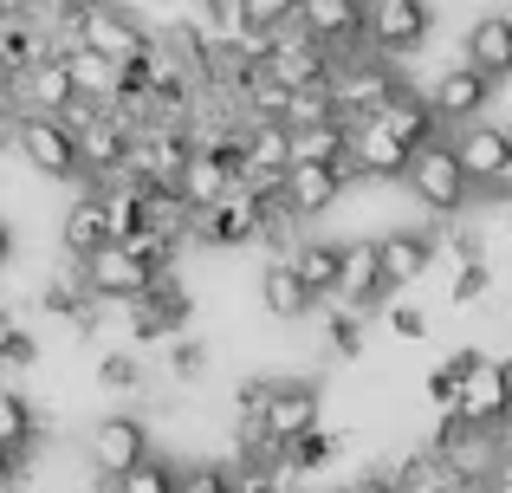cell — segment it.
<instances>
[{"instance_id": "25", "label": "cell", "mask_w": 512, "mask_h": 493, "mask_svg": "<svg viewBox=\"0 0 512 493\" xmlns=\"http://www.w3.org/2000/svg\"><path fill=\"white\" fill-rule=\"evenodd\" d=\"M195 241H208V247H247V241H266V208L253 202V195H234L227 208L201 215V234H195Z\"/></svg>"}, {"instance_id": "31", "label": "cell", "mask_w": 512, "mask_h": 493, "mask_svg": "<svg viewBox=\"0 0 512 493\" xmlns=\"http://www.w3.org/2000/svg\"><path fill=\"white\" fill-rule=\"evenodd\" d=\"M338 455H344V435L338 429H318V435H305L299 448H286V468L299 474V481H312V474H325Z\"/></svg>"}, {"instance_id": "48", "label": "cell", "mask_w": 512, "mask_h": 493, "mask_svg": "<svg viewBox=\"0 0 512 493\" xmlns=\"http://www.w3.org/2000/svg\"><path fill=\"white\" fill-rule=\"evenodd\" d=\"M0 137H7V124H0Z\"/></svg>"}, {"instance_id": "34", "label": "cell", "mask_w": 512, "mask_h": 493, "mask_svg": "<svg viewBox=\"0 0 512 493\" xmlns=\"http://www.w3.org/2000/svg\"><path fill=\"white\" fill-rule=\"evenodd\" d=\"M98 383H104V390H143V364L130 351H111L98 364Z\"/></svg>"}, {"instance_id": "21", "label": "cell", "mask_w": 512, "mask_h": 493, "mask_svg": "<svg viewBox=\"0 0 512 493\" xmlns=\"http://www.w3.org/2000/svg\"><path fill=\"white\" fill-rule=\"evenodd\" d=\"M454 150H461L474 189H493V182L506 176V163H512V130L506 124H474V130H461V137H454Z\"/></svg>"}, {"instance_id": "15", "label": "cell", "mask_w": 512, "mask_h": 493, "mask_svg": "<svg viewBox=\"0 0 512 493\" xmlns=\"http://www.w3.org/2000/svg\"><path fill=\"white\" fill-rule=\"evenodd\" d=\"M59 241H65V253H72L78 266H91L98 253H111L117 247L111 202H104V195H78V202L65 208V221H59Z\"/></svg>"}, {"instance_id": "43", "label": "cell", "mask_w": 512, "mask_h": 493, "mask_svg": "<svg viewBox=\"0 0 512 493\" xmlns=\"http://www.w3.org/2000/svg\"><path fill=\"white\" fill-rule=\"evenodd\" d=\"M33 357H39L33 331H13V344H7V364H33Z\"/></svg>"}, {"instance_id": "1", "label": "cell", "mask_w": 512, "mask_h": 493, "mask_svg": "<svg viewBox=\"0 0 512 493\" xmlns=\"http://www.w3.org/2000/svg\"><path fill=\"white\" fill-rule=\"evenodd\" d=\"M331 98H338V117H344V124H376V117H383L396 98H409V85L396 78V65H389V59L357 52V59L338 65V85H331Z\"/></svg>"}, {"instance_id": "18", "label": "cell", "mask_w": 512, "mask_h": 493, "mask_svg": "<svg viewBox=\"0 0 512 493\" xmlns=\"http://www.w3.org/2000/svg\"><path fill=\"white\" fill-rule=\"evenodd\" d=\"M350 169H357V182H409L415 150H402L383 124H357V137H350Z\"/></svg>"}, {"instance_id": "24", "label": "cell", "mask_w": 512, "mask_h": 493, "mask_svg": "<svg viewBox=\"0 0 512 493\" xmlns=\"http://www.w3.org/2000/svg\"><path fill=\"white\" fill-rule=\"evenodd\" d=\"M357 189V169H292L286 176V208L299 221L325 215V208H338V195Z\"/></svg>"}, {"instance_id": "28", "label": "cell", "mask_w": 512, "mask_h": 493, "mask_svg": "<svg viewBox=\"0 0 512 493\" xmlns=\"http://www.w3.org/2000/svg\"><path fill=\"white\" fill-rule=\"evenodd\" d=\"M260 299H266V312H273V318H305L318 305L312 286L299 279V266H292V260H273L260 273Z\"/></svg>"}, {"instance_id": "33", "label": "cell", "mask_w": 512, "mask_h": 493, "mask_svg": "<svg viewBox=\"0 0 512 493\" xmlns=\"http://www.w3.org/2000/svg\"><path fill=\"white\" fill-rule=\"evenodd\" d=\"M117 493H182V474L169 468V461H143L137 474H130V481H117Z\"/></svg>"}, {"instance_id": "13", "label": "cell", "mask_w": 512, "mask_h": 493, "mask_svg": "<svg viewBox=\"0 0 512 493\" xmlns=\"http://www.w3.org/2000/svg\"><path fill=\"white\" fill-rule=\"evenodd\" d=\"M85 46L98 52V59H111V65H124V72H130V65H143V59H150V52H156V39L143 33V26L130 20L124 7H91Z\"/></svg>"}, {"instance_id": "29", "label": "cell", "mask_w": 512, "mask_h": 493, "mask_svg": "<svg viewBox=\"0 0 512 493\" xmlns=\"http://www.w3.org/2000/svg\"><path fill=\"white\" fill-rule=\"evenodd\" d=\"M299 266V279L312 286V299H331L338 292V273H344V241H299L286 253Z\"/></svg>"}, {"instance_id": "44", "label": "cell", "mask_w": 512, "mask_h": 493, "mask_svg": "<svg viewBox=\"0 0 512 493\" xmlns=\"http://www.w3.org/2000/svg\"><path fill=\"white\" fill-rule=\"evenodd\" d=\"M7 260H13V228L0 221V266H7Z\"/></svg>"}, {"instance_id": "38", "label": "cell", "mask_w": 512, "mask_h": 493, "mask_svg": "<svg viewBox=\"0 0 512 493\" xmlns=\"http://www.w3.org/2000/svg\"><path fill=\"white\" fill-rule=\"evenodd\" d=\"M169 370H175L182 383H195L201 370H208V351H201V344H175V351H169Z\"/></svg>"}, {"instance_id": "26", "label": "cell", "mask_w": 512, "mask_h": 493, "mask_svg": "<svg viewBox=\"0 0 512 493\" xmlns=\"http://www.w3.org/2000/svg\"><path fill=\"white\" fill-rule=\"evenodd\" d=\"M65 65H72V85L85 104H98V111H117V98H124V65L98 59L91 46H72L65 52Z\"/></svg>"}, {"instance_id": "16", "label": "cell", "mask_w": 512, "mask_h": 493, "mask_svg": "<svg viewBox=\"0 0 512 493\" xmlns=\"http://www.w3.org/2000/svg\"><path fill=\"white\" fill-rule=\"evenodd\" d=\"M383 292H389V279H383L376 241H344V273H338V292H331V299H338L344 312H376Z\"/></svg>"}, {"instance_id": "27", "label": "cell", "mask_w": 512, "mask_h": 493, "mask_svg": "<svg viewBox=\"0 0 512 493\" xmlns=\"http://www.w3.org/2000/svg\"><path fill=\"white\" fill-rule=\"evenodd\" d=\"M376 124H383L389 137L402 143V150H415V156H422L428 143H441V117H435V104H428L422 91H409V98H396V104H389L383 117H376Z\"/></svg>"}, {"instance_id": "3", "label": "cell", "mask_w": 512, "mask_h": 493, "mask_svg": "<svg viewBox=\"0 0 512 493\" xmlns=\"http://www.w3.org/2000/svg\"><path fill=\"white\" fill-rule=\"evenodd\" d=\"M409 195L428 208V215H461L467 195H480V189H474V176H467V163H461V150H454V137L428 143V150L415 156V169H409Z\"/></svg>"}, {"instance_id": "12", "label": "cell", "mask_w": 512, "mask_h": 493, "mask_svg": "<svg viewBox=\"0 0 512 493\" xmlns=\"http://www.w3.org/2000/svg\"><path fill=\"white\" fill-rule=\"evenodd\" d=\"M240 156H208V150H195L188 156V169H182V182H175V195H182L195 215H214V208H227L240 195Z\"/></svg>"}, {"instance_id": "36", "label": "cell", "mask_w": 512, "mask_h": 493, "mask_svg": "<svg viewBox=\"0 0 512 493\" xmlns=\"http://www.w3.org/2000/svg\"><path fill=\"white\" fill-rule=\"evenodd\" d=\"M182 493H240V474H227V468H182Z\"/></svg>"}, {"instance_id": "7", "label": "cell", "mask_w": 512, "mask_h": 493, "mask_svg": "<svg viewBox=\"0 0 512 493\" xmlns=\"http://www.w3.org/2000/svg\"><path fill=\"white\" fill-rule=\"evenodd\" d=\"M266 72H273L286 91H331V85H338V59H331V52L318 46V39L305 33V26H292V33L273 46Z\"/></svg>"}, {"instance_id": "14", "label": "cell", "mask_w": 512, "mask_h": 493, "mask_svg": "<svg viewBox=\"0 0 512 493\" xmlns=\"http://www.w3.org/2000/svg\"><path fill=\"white\" fill-rule=\"evenodd\" d=\"M428 104H435V117L441 124H454V130H474L480 124V111H487V98H493V85L480 72H467V65H448V72L435 78V85L422 91Z\"/></svg>"}, {"instance_id": "11", "label": "cell", "mask_w": 512, "mask_h": 493, "mask_svg": "<svg viewBox=\"0 0 512 493\" xmlns=\"http://www.w3.org/2000/svg\"><path fill=\"white\" fill-rule=\"evenodd\" d=\"M428 26H435V13L422 0H376L370 7V52L376 59L415 52V46H428Z\"/></svg>"}, {"instance_id": "46", "label": "cell", "mask_w": 512, "mask_h": 493, "mask_svg": "<svg viewBox=\"0 0 512 493\" xmlns=\"http://www.w3.org/2000/svg\"><path fill=\"white\" fill-rule=\"evenodd\" d=\"M480 493H500V487H480Z\"/></svg>"}, {"instance_id": "8", "label": "cell", "mask_w": 512, "mask_h": 493, "mask_svg": "<svg viewBox=\"0 0 512 493\" xmlns=\"http://www.w3.org/2000/svg\"><path fill=\"white\" fill-rule=\"evenodd\" d=\"M150 461V429H143L137 416H104L98 429H91V468L104 474V481H130V474Z\"/></svg>"}, {"instance_id": "42", "label": "cell", "mask_w": 512, "mask_h": 493, "mask_svg": "<svg viewBox=\"0 0 512 493\" xmlns=\"http://www.w3.org/2000/svg\"><path fill=\"white\" fill-rule=\"evenodd\" d=\"M26 461H33V455H7V448H0V493H7V487H20Z\"/></svg>"}, {"instance_id": "45", "label": "cell", "mask_w": 512, "mask_h": 493, "mask_svg": "<svg viewBox=\"0 0 512 493\" xmlns=\"http://www.w3.org/2000/svg\"><path fill=\"white\" fill-rule=\"evenodd\" d=\"M506 416H512V357H506Z\"/></svg>"}, {"instance_id": "9", "label": "cell", "mask_w": 512, "mask_h": 493, "mask_svg": "<svg viewBox=\"0 0 512 493\" xmlns=\"http://www.w3.org/2000/svg\"><path fill=\"white\" fill-rule=\"evenodd\" d=\"M13 104H20V117H65L78 104V85H72V65H65V52H52V59H39L33 72L13 78Z\"/></svg>"}, {"instance_id": "20", "label": "cell", "mask_w": 512, "mask_h": 493, "mask_svg": "<svg viewBox=\"0 0 512 493\" xmlns=\"http://www.w3.org/2000/svg\"><path fill=\"white\" fill-rule=\"evenodd\" d=\"M117 312L130 318V331H137V338H169V331H182V318L195 312V299H188V286L169 273L163 286L150 292V299H137V305H117Z\"/></svg>"}, {"instance_id": "22", "label": "cell", "mask_w": 512, "mask_h": 493, "mask_svg": "<svg viewBox=\"0 0 512 493\" xmlns=\"http://www.w3.org/2000/svg\"><path fill=\"white\" fill-rule=\"evenodd\" d=\"M78 150H85V176H130V150H137V130L124 124V117H98V124L78 137Z\"/></svg>"}, {"instance_id": "37", "label": "cell", "mask_w": 512, "mask_h": 493, "mask_svg": "<svg viewBox=\"0 0 512 493\" xmlns=\"http://www.w3.org/2000/svg\"><path fill=\"white\" fill-rule=\"evenodd\" d=\"M331 351H338V357L363 351V312H344V305L331 312Z\"/></svg>"}, {"instance_id": "41", "label": "cell", "mask_w": 512, "mask_h": 493, "mask_svg": "<svg viewBox=\"0 0 512 493\" xmlns=\"http://www.w3.org/2000/svg\"><path fill=\"white\" fill-rule=\"evenodd\" d=\"M493 487H500V493H512V422L500 429V474H493Z\"/></svg>"}, {"instance_id": "17", "label": "cell", "mask_w": 512, "mask_h": 493, "mask_svg": "<svg viewBox=\"0 0 512 493\" xmlns=\"http://www.w3.org/2000/svg\"><path fill=\"white\" fill-rule=\"evenodd\" d=\"M461 65L480 72L487 85L512 78V20H506V13H480V20L467 26V33H461Z\"/></svg>"}, {"instance_id": "2", "label": "cell", "mask_w": 512, "mask_h": 493, "mask_svg": "<svg viewBox=\"0 0 512 493\" xmlns=\"http://www.w3.org/2000/svg\"><path fill=\"white\" fill-rule=\"evenodd\" d=\"M428 448H435V461L448 468V481L467 487V493L493 487V474H500V429H474V422H461V416H441V435Z\"/></svg>"}, {"instance_id": "6", "label": "cell", "mask_w": 512, "mask_h": 493, "mask_svg": "<svg viewBox=\"0 0 512 493\" xmlns=\"http://www.w3.org/2000/svg\"><path fill=\"white\" fill-rule=\"evenodd\" d=\"M163 279H169L163 266H150L143 253H130V247H111V253H98V260L85 266L91 299H104V305H137V299H150Z\"/></svg>"}, {"instance_id": "40", "label": "cell", "mask_w": 512, "mask_h": 493, "mask_svg": "<svg viewBox=\"0 0 512 493\" xmlns=\"http://www.w3.org/2000/svg\"><path fill=\"white\" fill-rule=\"evenodd\" d=\"M338 493H402L396 474H357V481H344Z\"/></svg>"}, {"instance_id": "39", "label": "cell", "mask_w": 512, "mask_h": 493, "mask_svg": "<svg viewBox=\"0 0 512 493\" xmlns=\"http://www.w3.org/2000/svg\"><path fill=\"white\" fill-rule=\"evenodd\" d=\"M389 331H396V338H428V312L422 305H396V312H389Z\"/></svg>"}, {"instance_id": "30", "label": "cell", "mask_w": 512, "mask_h": 493, "mask_svg": "<svg viewBox=\"0 0 512 493\" xmlns=\"http://www.w3.org/2000/svg\"><path fill=\"white\" fill-rule=\"evenodd\" d=\"M0 448L7 455H33L39 448V416L20 390H0Z\"/></svg>"}, {"instance_id": "4", "label": "cell", "mask_w": 512, "mask_h": 493, "mask_svg": "<svg viewBox=\"0 0 512 493\" xmlns=\"http://www.w3.org/2000/svg\"><path fill=\"white\" fill-rule=\"evenodd\" d=\"M454 377H461V403H454V416L474 422V429H506V364H493V357L480 351H454L448 357Z\"/></svg>"}, {"instance_id": "32", "label": "cell", "mask_w": 512, "mask_h": 493, "mask_svg": "<svg viewBox=\"0 0 512 493\" xmlns=\"http://www.w3.org/2000/svg\"><path fill=\"white\" fill-rule=\"evenodd\" d=\"M325 124H344L338 117V98L331 91H292V111H286V130H325Z\"/></svg>"}, {"instance_id": "10", "label": "cell", "mask_w": 512, "mask_h": 493, "mask_svg": "<svg viewBox=\"0 0 512 493\" xmlns=\"http://www.w3.org/2000/svg\"><path fill=\"white\" fill-rule=\"evenodd\" d=\"M318 409H325L318 383H305V377L273 383V403H266V435H273V448H299L305 435H318Z\"/></svg>"}, {"instance_id": "5", "label": "cell", "mask_w": 512, "mask_h": 493, "mask_svg": "<svg viewBox=\"0 0 512 493\" xmlns=\"http://www.w3.org/2000/svg\"><path fill=\"white\" fill-rule=\"evenodd\" d=\"M13 143H20V156L52 182L85 176V150H78V130L65 124V117H13Z\"/></svg>"}, {"instance_id": "35", "label": "cell", "mask_w": 512, "mask_h": 493, "mask_svg": "<svg viewBox=\"0 0 512 493\" xmlns=\"http://www.w3.org/2000/svg\"><path fill=\"white\" fill-rule=\"evenodd\" d=\"M487 286H493L487 260H474V266H454V292H448V299H454V305H480V299H487Z\"/></svg>"}, {"instance_id": "19", "label": "cell", "mask_w": 512, "mask_h": 493, "mask_svg": "<svg viewBox=\"0 0 512 493\" xmlns=\"http://www.w3.org/2000/svg\"><path fill=\"white\" fill-rule=\"evenodd\" d=\"M376 253H383V279H389V292L396 286H415V279L435 266V253H441V234H422V228H389V234H376Z\"/></svg>"}, {"instance_id": "47", "label": "cell", "mask_w": 512, "mask_h": 493, "mask_svg": "<svg viewBox=\"0 0 512 493\" xmlns=\"http://www.w3.org/2000/svg\"><path fill=\"white\" fill-rule=\"evenodd\" d=\"M506 221H512V202H506Z\"/></svg>"}, {"instance_id": "23", "label": "cell", "mask_w": 512, "mask_h": 493, "mask_svg": "<svg viewBox=\"0 0 512 493\" xmlns=\"http://www.w3.org/2000/svg\"><path fill=\"white\" fill-rule=\"evenodd\" d=\"M39 59H52V33L39 20H26L20 7H0V72L20 78V72H33Z\"/></svg>"}]
</instances>
